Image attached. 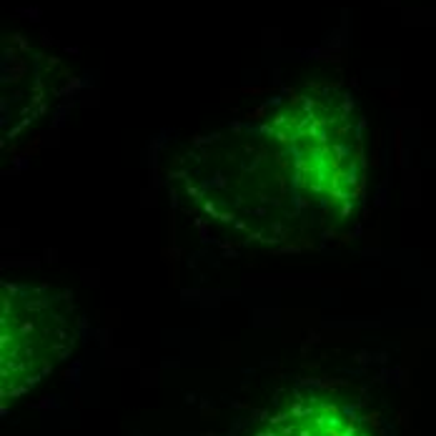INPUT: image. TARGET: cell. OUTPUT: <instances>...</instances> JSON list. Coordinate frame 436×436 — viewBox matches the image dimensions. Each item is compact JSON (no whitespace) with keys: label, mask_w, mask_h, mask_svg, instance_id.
Segmentation results:
<instances>
[{"label":"cell","mask_w":436,"mask_h":436,"mask_svg":"<svg viewBox=\"0 0 436 436\" xmlns=\"http://www.w3.org/2000/svg\"><path fill=\"white\" fill-rule=\"evenodd\" d=\"M195 195L211 218L241 226L258 243L329 236L356 218L366 161L361 128L341 98L296 93L258 121L213 136L195 158Z\"/></svg>","instance_id":"1"},{"label":"cell","mask_w":436,"mask_h":436,"mask_svg":"<svg viewBox=\"0 0 436 436\" xmlns=\"http://www.w3.org/2000/svg\"><path fill=\"white\" fill-rule=\"evenodd\" d=\"M256 436H371V431L341 404L301 399L276 413Z\"/></svg>","instance_id":"2"}]
</instances>
